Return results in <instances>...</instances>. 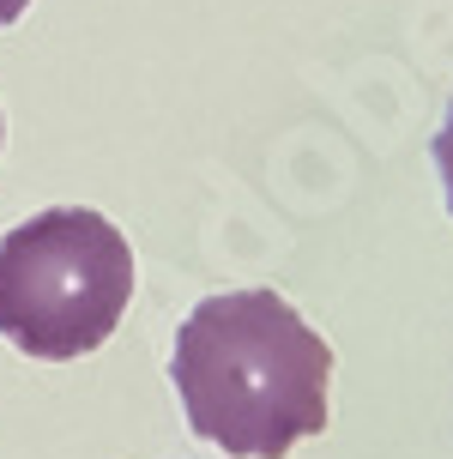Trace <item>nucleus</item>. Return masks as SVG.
<instances>
[{
	"mask_svg": "<svg viewBox=\"0 0 453 459\" xmlns=\"http://www.w3.org/2000/svg\"><path fill=\"white\" fill-rule=\"evenodd\" d=\"M170 375L194 436L236 459H284L327 429L333 351L272 290L205 297L176 333Z\"/></svg>",
	"mask_w": 453,
	"mask_h": 459,
	"instance_id": "1",
	"label": "nucleus"
},
{
	"mask_svg": "<svg viewBox=\"0 0 453 459\" xmlns=\"http://www.w3.org/2000/svg\"><path fill=\"white\" fill-rule=\"evenodd\" d=\"M134 297L127 236L85 206H55L0 242V333L24 357L67 363L109 339Z\"/></svg>",
	"mask_w": 453,
	"mask_h": 459,
	"instance_id": "2",
	"label": "nucleus"
},
{
	"mask_svg": "<svg viewBox=\"0 0 453 459\" xmlns=\"http://www.w3.org/2000/svg\"><path fill=\"white\" fill-rule=\"evenodd\" d=\"M435 169H441V187H448V212H453V109L435 134Z\"/></svg>",
	"mask_w": 453,
	"mask_h": 459,
	"instance_id": "3",
	"label": "nucleus"
},
{
	"mask_svg": "<svg viewBox=\"0 0 453 459\" xmlns=\"http://www.w3.org/2000/svg\"><path fill=\"white\" fill-rule=\"evenodd\" d=\"M24 6H30V0H0V24H13L24 13Z\"/></svg>",
	"mask_w": 453,
	"mask_h": 459,
	"instance_id": "4",
	"label": "nucleus"
}]
</instances>
